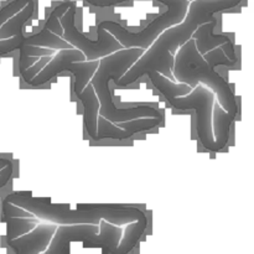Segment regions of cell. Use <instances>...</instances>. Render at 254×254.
I'll return each mask as SVG.
<instances>
[{"label":"cell","mask_w":254,"mask_h":254,"mask_svg":"<svg viewBox=\"0 0 254 254\" xmlns=\"http://www.w3.org/2000/svg\"><path fill=\"white\" fill-rule=\"evenodd\" d=\"M51 59H52V57H46V56L40 57V60L37 61L36 64H32V66H30L29 68H26L25 71H22L21 72V77L24 78V81L27 83L30 79L34 78V77L36 76V74L39 73V72L41 71L42 68H44L45 64H46L47 62H50V60H51Z\"/></svg>","instance_id":"cell-23"},{"label":"cell","mask_w":254,"mask_h":254,"mask_svg":"<svg viewBox=\"0 0 254 254\" xmlns=\"http://www.w3.org/2000/svg\"><path fill=\"white\" fill-rule=\"evenodd\" d=\"M145 50L141 47H126L119 51L104 56L99 60V64L91 78L94 92L99 101V116L112 123H124L138 118H163L160 112L154 107H133L118 108L113 101L109 82L116 83L128 69L143 56Z\"/></svg>","instance_id":"cell-3"},{"label":"cell","mask_w":254,"mask_h":254,"mask_svg":"<svg viewBox=\"0 0 254 254\" xmlns=\"http://www.w3.org/2000/svg\"><path fill=\"white\" fill-rule=\"evenodd\" d=\"M27 2H29V0H12V1L7 2L5 6H2L1 9H0V27H1L2 24L6 22L10 17L14 16L15 14H17Z\"/></svg>","instance_id":"cell-21"},{"label":"cell","mask_w":254,"mask_h":254,"mask_svg":"<svg viewBox=\"0 0 254 254\" xmlns=\"http://www.w3.org/2000/svg\"><path fill=\"white\" fill-rule=\"evenodd\" d=\"M242 0H192L190 1L185 17L178 25L161 32L150 45L143 56L128 69L124 76L116 82L119 88L134 83L150 71H156L163 76L170 77L174 59L171 55L192 37L200 25L216 20L215 14L238 6ZM171 81V79H170Z\"/></svg>","instance_id":"cell-1"},{"label":"cell","mask_w":254,"mask_h":254,"mask_svg":"<svg viewBox=\"0 0 254 254\" xmlns=\"http://www.w3.org/2000/svg\"><path fill=\"white\" fill-rule=\"evenodd\" d=\"M98 233L97 225H59L49 247L41 254H67L72 242H88Z\"/></svg>","instance_id":"cell-9"},{"label":"cell","mask_w":254,"mask_h":254,"mask_svg":"<svg viewBox=\"0 0 254 254\" xmlns=\"http://www.w3.org/2000/svg\"><path fill=\"white\" fill-rule=\"evenodd\" d=\"M163 118H138L124 123H112L103 117H98V126H97V141L103 139H116L124 140L136 133L151 130L160 126Z\"/></svg>","instance_id":"cell-8"},{"label":"cell","mask_w":254,"mask_h":254,"mask_svg":"<svg viewBox=\"0 0 254 254\" xmlns=\"http://www.w3.org/2000/svg\"><path fill=\"white\" fill-rule=\"evenodd\" d=\"M123 236L121 226H114L112 223L102 220L99 222V233L88 242H82L84 248H101L103 254H113L118 247Z\"/></svg>","instance_id":"cell-12"},{"label":"cell","mask_w":254,"mask_h":254,"mask_svg":"<svg viewBox=\"0 0 254 254\" xmlns=\"http://www.w3.org/2000/svg\"><path fill=\"white\" fill-rule=\"evenodd\" d=\"M212 109V130L215 140L225 149L230 139L231 126L235 122L237 114L227 113L225 109L221 108L218 102H213Z\"/></svg>","instance_id":"cell-14"},{"label":"cell","mask_w":254,"mask_h":254,"mask_svg":"<svg viewBox=\"0 0 254 254\" xmlns=\"http://www.w3.org/2000/svg\"><path fill=\"white\" fill-rule=\"evenodd\" d=\"M86 1L96 7H111L122 4V2L131 1V0H86ZM151 1L160 2L164 6H166V10L176 12V14H180L183 16L186 15L189 4H190L189 0H151Z\"/></svg>","instance_id":"cell-16"},{"label":"cell","mask_w":254,"mask_h":254,"mask_svg":"<svg viewBox=\"0 0 254 254\" xmlns=\"http://www.w3.org/2000/svg\"><path fill=\"white\" fill-rule=\"evenodd\" d=\"M35 11V2L34 0H29L26 5L20 10L17 14L10 17L6 22L2 24L0 27V40L7 39V37L15 36V35H21L24 25L27 20L31 19L32 14Z\"/></svg>","instance_id":"cell-15"},{"label":"cell","mask_w":254,"mask_h":254,"mask_svg":"<svg viewBox=\"0 0 254 254\" xmlns=\"http://www.w3.org/2000/svg\"><path fill=\"white\" fill-rule=\"evenodd\" d=\"M9 164H11L10 163V160H7V159H5V158H0V170H1V169H4L6 165H9Z\"/></svg>","instance_id":"cell-25"},{"label":"cell","mask_w":254,"mask_h":254,"mask_svg":"<svg viewBox=\"0 0 254 254\" xmlns=\"http://www.w3.org/2000/svg\"><path fill=\"white\" fill-rule=\"evenodd\" d=\"M27 41H29V35L24 34L1 39L0 40V56L20 50L22 46H27Z\"/></svg>","instance_id":"cell-19"},{"label":"cell","mask_w":254,"mask_h":254,"mask_svg":"<svg viewBox=\"0 0 254 254\" xmlns=\"http://www.w3.org/2000/svg\"><path fill=\"white\" fill-rule=\"evenodd\" d=\"M74 20H76V6L72 4L68 10L60 17V22L64 30L62 39L71 44L74 49H78L79 51L83 52L86 61L101 60L102 57L126 49L123 45L117 41L111 32L104 30L101 25L97 27V39H88L77 29Z\"/></svg>","instance_id":"cell-7"},{"label":"cell","mask_w":254,"mask_h":254,"mask_svg":"<svg viewBox=\"0 0 254 254\" xmlns=\"http://www.w3.org/2000/svg\"><path fill=\"white\" fill-rule=\"evenodd\" d=\"M215 27L216 20H213V21L200 25L196 29V31L192 34V39L195 40L197 51L203 56L206 52L221 47L231 61H237V55H236L233 42L231 41L230 37L225 36V35L215 34Z\"/></svg>","instance_id":"cell-11"},{"label":"cell","mask_w":254,"mask_h":254,"mask_svg":"<svg viewBox=\"0 0 254 254\" xmlns=\"http://www.w3.org/2000/svg\"><path fill=\"white\" fill-rule=\"evenodd\" d=\"M39 218H26V217H6L5 222L7 225V235L6 241L14 240V238L20 237L25 233L30 232L36 227Z\"/></svg>","instance_id":"cell-17"},{"label":"cell","mask_w":254,"mask_h":254,"mask_svg":"<svg viewBox=\"0 0 254 254\" xmlns=\"http://www.w3.org/2000/svg\"><path fill=\"white\" fill-rule=\"evenodd\" d=\"M76 97L82 102L84 109V124L88 135L97 141V126L99 117V101L94 92L91 81L84 87L81 93H76Z\"/></svg>","instance_id":"cell-13"},{"label":"cell","mask_w":254,"mask_h":254,"mask_svg":"<svg viewBox=\"0 0 254 254\" xmlns=\"http://www.w3.org/2000/svg\"><path fill=\"white\" fill-rule=\"evenodd\" d=\"M2 213L6 217H26V218H34L35 216L29 211L24 210V208L15 206L12 203L2 201Z\"/></svg>","instance_id":"cell-22"},{"label":"cell","mask_w":254,"mask_h":254,"mask_svg":"<svg viewBox=\"0 0 254 254\" xmlns=\"http://www.w3.org/2000/svg\"><path fill=\"white\" fill-rule=\"evenodd\" d=\"M171 69L175 81L179 83H186L193 89L202 82L217 96L221 108L225 109L227 113L238 114L237 98L231 86L218 72L215 71V68L208 66L202 55L197 51L192 37L180 46Z\"/></svg>","instance_id":"cell-4"},{"label":"cell","mask_w":254,"mask_h":254,"mask_svg":"<svg viewBox=\"0 0 254 254\" xmlns=\"http://www.w3.org/2000/svg\"><path fill=\"white\" fill-rule=\"evenodd\" d=\"M57 227L56 223H41L30 232L6 241V243L15 254H41L49 247Z\"/></svg>","instance_id":"cell-10"},{"label":"cell","mask_w":254,"mask_h":254,"mask_svg":"<svg viewBox=\"0 0 254 254\" xmlns=\"http://www.w3.org/2000/svg\"><path fill=\"white\" fill-rule=\"evenodd\" d=\"M98 64L99 60L86 61V56L78 49H62L27 84L32 87L42 86L57 74L68 71L74 76V93H81L89 83Z\"/></svg>","instance_id":"cell-5"},{"label":"cell","mask_w":254,"mask_h":254,"mask_svg":"<svg viewBox=\"0 0 254 254\" xmlns=\"http://www.w3.org/2000/svg\"><path fill=\"white\" fill-rule=\"evenodd\" d=\"M171 107L180 111L196 112V129L201 144L211 151H221L222 146L215 140L212 130V109L215 93L205 86H196L188 96H164Z\"/></svg>","instance_id":"cell-6"},{"label":"cell","mask_w":254,"mask_h":254,"mask_svg":"<svg viewBox=\"0 0 254 254\" xmlns=\"http://www.w3.org/2000/svg\"><path fill=\"white\" fill-rule=\"evenodd\" d=\"M203 60L208 64V66L215 68L216 66H220V64H223V66H233L237 61H231L227 56L225 55V52L222 51L221 47H217V49H213L211 51L206 52L203 55Z\"/></svg>","instance_id":"cell-20"},{"label":"cell","mask_w":254,"mask_h":254,"mask_svg":"<svg viewBox=\"0 0 254 254\" xmlns=\"http://www.w3.org/2000/svg\"><path fill=\"white\" fill-rule=\"evenodd\" d=\"M71 5H72V2H62L61 5H59V6L55 7V9L52 10L51 14L49 15V17H47L45 27H46V29H49L51 32H54V34H56L57 36L62 37L64 30H62L61 22H60V17H61L62 15L67 11V10H68V7L71 6Z\"/></svg>","instance_id":"cell-18"},{"label":"cell","mask_w":254,"mask_h":254,"mask_svg":"<svg viewBox=\"0 0 254 254\" xmlns=\"http://www.w3.org/2000/svg\"><path fill=\"white\" fill-rule=\"evenodd\" d=\"M12 173H14V166H12V164H9V165H6L4 169L0 170V189L6 186V184L11 179Z\"/></svg>","instance_id":"cell-24"},{"label":"cell","mask_w":254,"mask_h":254,"mask_svg":"<svg viewBox=\"0 0 254 254\" xmlns=\"http://www.w3.org/2000/svg\"><path fill=\"white\" fill-rule=\"evenodd\" d=\"M6 202L24 208L40 220L56 225H97L104 220L114 226L134 222L148 223L145 213L130 205L116 203H78L76 208L64 203H54L51 197H36L32 191H15L5 197Z\"/></svg>","instance_id":"cell-2"}]
</instances>
